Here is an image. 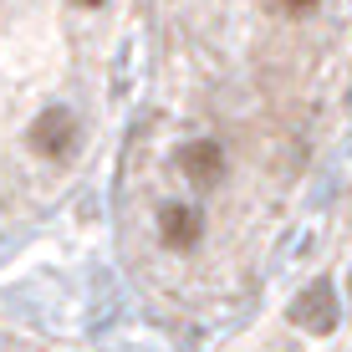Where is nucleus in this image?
I'll use <instances>...</instances> for the list:
<instances>
[{
  "mask_svg": "<svg viewBox=\"0 0 352 352\" xmlns=\"http://www.w3.org/2000/svg\"><path fill=\"white\" fill-rule=\"evenodd\" d=\"M26 143H31L36 159H67L72 143H77V118H72L67 107H46V113L31 123Z\"/></svg>",
  "mask_w": 352,
  "mask_h": 352,
  "instance_id": "obj_2",
  "label": "nucleus"
},
{
  "mask_svg": "<svg viewBox=\"0 0 352 352\" xmlns=\"http://www.w3.org/2000/svg\"><path fill=\"white\" fill-rule=\"evenodd\" d=\"M281 6L291 10V16H307V10H311V6H317V0H281Z\"/></svg>",
  "mask_w": 352,
  "mask_h": 352,
  "instance_id": "obj_5",
  "label": "nucleus"
},
{
  "mask_svg": "<svg viewBox=\"0 0 352 352\" xmlns=\"http://www.w3.org/2000/svg\"><path fill=\"white\" fill-rule=\"evenodd\" d=\"M337 317H342V307H337V291H332L327 276H322V281H311L296 301H291V322H296L301 332H311V337L337 332Z\"/></svg>",
  "mask_w": 352,
  "mask_h": 352,
  "instance_id": "obj_1",
  "label": "nucleus"
},
{
  "mask_svg": "<svg viewBox=\"0 0 352 352\" xmlns=\"http://www.w3.org/2000/svg\"><path fill=\"white\" fill-rule=\"evenodd\" d=\"M179 168H184L189 184L214 189V184H220V174H225V148L214 138H194V143L179 148Z\"/></svg>",
  "mask_w": 352,
  "mask_h": 352,
  "instance_id": "obj_3",
  "label": "nucleus"
},
{
  "mask_svg": "<svg viewBox=\"0 0 352 352\" xmlns=\"http://www.w3.org/2000/svg\"><path fill=\"white\" fill-rule=\"evenodd\" d=\"M159 240L168 250H194L204 240V214L194 204H164L159 210Z\"/></svg>",
  "mask_w": 352,
  "mask_h": 352,
  "instance_id": "obj_4",
  "label": "nucleus"
},
{
  "mask_svg": "<svg viewBox=\"0 0 352 352\" xmlns=\"http://www.w3.org/2000/svg\"><path fill=\"white\" fill-rule=\"evenodd\" d=\"M77 6H87V10H92V6H102V0H77Z\"/></svg>",
  "mask_w": 352,
  "mask_h": 352,
  "instance_id": "obj_6",
  "label": "nucleus"
}]
</instances>
